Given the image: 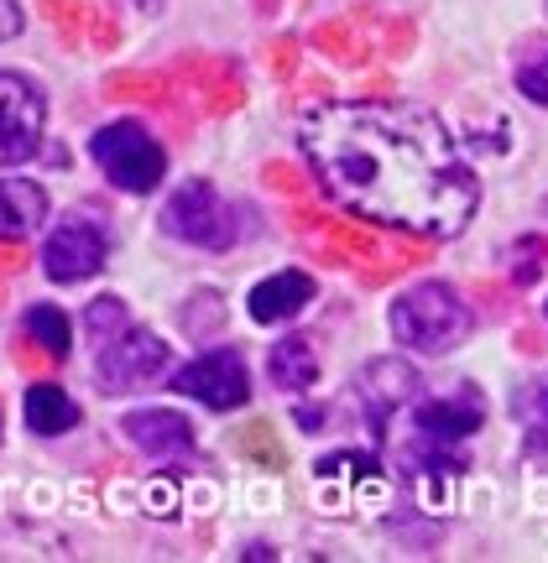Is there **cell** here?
<instances>
[{
  "mask_svg": "<svg viewBox=\"0 0 548 563\" xmlns=\"http://www.w3.org/2000/svg\"><path fill=\"white\" fill-rule=\"evenodd\" d=\"M418 371L403 361H376L371 371L361 376V397H365V418H371V428L386 439V428H392V418L403 412V407L418 402Z\"/></svg>",
  "mask_w": 548,
  "mask_h": 563,
  "instance_id": "cell-10",
  "label": "cell"
},
{
  "mask_svg": "<svg viewBox=\"0 0 548 563\" xmlns=\"http://www.w3.org/2000/svg\"><path fill=\"white\" fill-rule=\"evenodd\" d=\"M308 302H314V277L308 272H272L251 287V298H245V313L256 323H287L298 319Z\"/></svg>",
  "mask_w": 548,
  "mask_h": 563,
  "instance_id": "cell-12",
  "label": "cell"
},
{
  "mask_svg": "<svg viewBox=\"0 0 548 563\" xmlns=\"http://www.w3.org/2000/svg\"><path fill=\"white\" fill-rule=\"evenodd\" d=\"M486 422V397L475 386H454L449 397L413 407V443H465Z\"/></svg>",
  "mask_w": 548,
  "mask_h": 563,
  "instance_id": "cell-9",
  "label": "cell"
},
{
  "mask_svg": "<svg viewBox=\"0 0 548 563\" xmlns=\"http://www.w3.org/2000/svg\"><path fill=\"white\" fill-rule=\"evenodd\" d=\"M26 334L47 350V355H68V344H74V323H68V313L63 308H53V302H32L26 308Z\"/></svg>",
  "mask_w": 548,
  "mask_h": 563,
  "instance_id": "cell-16",
  "label": "cell"
},
{
  "mask_svg": "<svg viewBox=\"0 0 548 563\" xmlns=\"http://www.w3.org/2000/svg\"><path fill=\"white\" fill-rule=\"evenodd\" d=\"M392 334L418 355H449L470 334V302L449 282H418L392 302Z\"/></svg>",
  "mask_w": 548,
  "mask_h": 563,
  "instance_id": "cell-2",
  "label": "cell"
},
{
  "mask_svg": "<svg viewBox=\"0 0 548 563\" xmlns=\"http://www.w3.org/2000/svg\"><path fill=\"white\" fill-rule=\"evenodd\" d=\"M136 5H146V11H152V5H157V0H136Z\"/></svg>",
  "mask_w": 548,
  "mask_h": 563,
  "instance_id": "cell-21",
  "label": "cell"
},
{
  "mask_svg": "<svg viewBox=\"0 0 548 563\" xmlns=\"http://www.w3.org/2000/svg\"><path fill=\"white\" fill-rule=\"evenodd\" d=\"M125 439L136 443L152 460H178V454H194V428L183 412H167V407H142V412H125Z\"/></svg>",
  "mask_w": 548,
  "mask_h": 563,
  "instance_id": "cell-11",
  "label": "cell"
},
{
  "mask_svg": "<svg viewBox=\"0 0 548 563\" xmlns=\"http://www.w3.org/2000/svg\"><path fill=\"white\" fill-rule=\"evenodd\" d=\"M272 386H283V391H308V386L319 382V355H314V340L304 334H287L283 344H272Z\"/></svg>",
  "mask_w": 548,
  "mask_h": 563,
  "instance_id": "cell-15",
  "label": "cell"
},
{
  "mask_svg": "<svg viewBox=\"0 0 548 563\" xmlns=\"http://www.w3.org/2000/svg\"><path fill=\"white\" fill-rule=\"evenodd\" d=\"M314 178L350 214L424 241L460 235L481 203V178L439 115L397 100L319 104L304 121Z\"/></svg>",
  "mask_w": 548,
  "mask_h": 563,
  "instance_id": "cell-1",
  "label": "cell"
},
{
  "mask_svg": "<svg viewBox=\"0 0 548 563\" xmlns=\"http://www.w3.org/2000/svg\"><path fill=\"white\" fill-rule=\"evenodd\" d=\"M17 32H21V5L17 0H0V42L17 37Z\"/></svg>",
  "mask_w": 548,
  "mask_h": 563,
  "instance_id": "cell-20",
  "label": "cell"
},
{
  "mask_svg": "<svg viewBox=\"0 0 548 563\" xmlns=\"http://www.w3.org/2000/svg\"><path fill=\"white\" fill-rule=\"evenodd\" d=\"M89 157L100 162V173L116 183V188H125V194H152V188L163 183V173H167L163 146L146 136L136 121L105 125L100 136L89 141Z\"/></svg>",
  "mask_w": 548,
  "mask_h": 563,
  "instance_id": "cell-3",
  "label": "cell"
},
{
  "mask_svg": "<svg viewBox=\"0 0 548 563\" xmlns=\"http://www.w3.org/2000/svg\"><path fill=\"white\" fill-rule=\"evenodd\" d=\"M42 115H47V104H42L37 84H26L21 74H0V167L37 157Z\"/></svg>",
  "mask_w": 548,
  "mask_h": 563,
  "instance_id": "cell-7",
  "label": "cell"
},
{
  "mask_svg": "<svg viewBox=\"0 0 548 563\" xmlns=\"http://www.w3.org/2000/svg\"><path fill=\"white\" fill-rule=\"evenodd\" d=\"M105 256H110V241H105V224L100 220H63L47 245H42V272L53 282H89L100 277Z\"/></svg>",
  "mask_w": 548,
  "mask_h": 563,
  "instance_id": "cell-8",
  "label": "cell"
},
{
  "mask_svg": "<svg viewBox=\"0 0 548 563\" xmlns=\"http://www.w3.org/2000/svg\"><path fill=\"white\" fill-rule=\"evenodd\" d=\"M173 386H178L183 397L215 407V412H235V407L251 397V371H245L241 350L224 344V350H209V355L183 365L178 376H173Z\"/></svg>",
  "mask_w": 548,
  "mask_h": 563,
  "instance_id": "cell-5",
  "label": "cell"
},
{
  "mask_svg": "<svg viewBox=\"0 0 548 563\" xmlns=\"http://www.w3.org/2000/svg\"><path fill=\"white\" fill-rule=\"evenodd\" d=\"M47 220V194L26 178H0V241H21Z\"/></svg>",
  "mask_w": 548,
  "mask_h": 563,
  "instance_id": "cell-13",
  "label": "cell"
},
{
  "mask_svg": "<svg viewBox=\"0 0 548 563\" xmlns=\"http://www.w3.org/2000/svg\"><path fill=\"white\" fill-rule=\"evenodd\" d=\"M84 329H89V340H95V344L116 340V334L125 329V308H121V298L89 302V313H84Z\"/></svg>",
  "mask_w": 548,
  "mask_h": 563,
  "instance_id": "cell-17",
  "label": "cell"
},
{
  "mask_svg": "<svg viewBox=\"0 0 548 563\" xmlns=\"http://www.w3.org/2000/svg\"><path fill=\"white\" fill-rule=\"evenodd\" d=\"M517 89H523L533 104H548V53H538V58H528L517 68Z\"/></svg>",
  "mask_w": 548,
  "mask_h": 563,
  "instance_id": "cell-18",
  "label": "cell"
},
{
  "mask_svg": "<svg viewBox=\"0 0 548 563\" xmlns=\"http://www.w3.org/2000/svg\"><path fill=\"white\" fill-rule=\"evenodd\" d=\"M517 418L528 422V428H548V376H538V382L517 397Z\"/></svg>",
  "mask_w": 548,
  "mask_h": 563,
  "instance_id": "cell-19",
  "label": "cell"
},
{
  "mask_svg": "<svg viewBox=\"0 0 548 563\" xmlns=\"http://www.w3.org/2000/svg\"><path fill=\"white\" fill-rule=\"evenodd\" d=\"M167 361H173V350H167L152 329H121L116 340L100 344L95 371H100L105 391H136V386L157 382L167 371Z\"/></svg>",
  "mask_w": 548,
  "mask_h": 563,
  "instance_id": "cell-6",
  "label": "cell"
},
{
  "mask_svg": "<svg viewBox=\"0 0 548 563\" xmlns=\"http://www.w3.org/2000/svg\"><path fill=\"white\" fill-rule=\"evenodd\" d=\"M26 428L42 433V439H58V433H68V428H79V402L53 382L26 386Z\"/></svg>",
  "mask_w": 548,
  "mask_h": 563,
  "instance_id": "cell-14",
  "label": "cell"
},
{
  "mask_svg": "<svg viewBox=\"0 0 548 563\" xmlns=\"http://www.w3.org/2000/svg\"><path fill=\"white\" fill-rule=\"evenodd\" d=\"M163 230L173 241H188V245H204V251H224V245L235 241V214H230V203L209 188L204 178L183 183L178 194L163 203Z\"/></svg>",
  "mask_w": 548,
  "mask_h": 563,
  "instance_id": "cell-4",
  "label": "cell"
}]
</instances>
